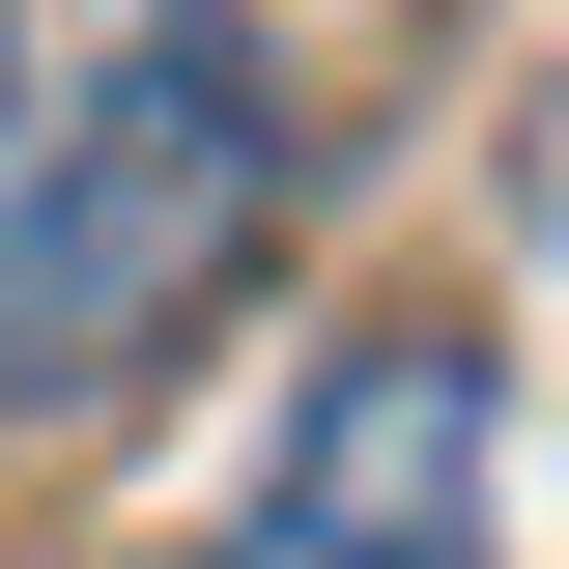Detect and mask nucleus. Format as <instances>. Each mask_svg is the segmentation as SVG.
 Wrapping results in <instances>:
<instances>
[{"label":"nucleus","instance_id":"nucleus-1","mask_svg":"<svg viewBox=\"0 0 569 569\" xmlns=\"http://www.w3.org/2000/svg\"><path fill=\"white\" fill-rule=\"evenodd\" d=\"M284 228V86L228 0H0V399H114Z\"/></svg>","mask_w":569,"mask_h":569},{"label":"nucleus","instance_id":"nucleus-2","mask_svg":"<svg viewBox=\"0 0 569 569\" xmlns=\"http://www.w3.org/2000/svg\"><path fill=\"white\" fill-rule=\"evenodd\" d=\"M485 456H512V427H485V342H427V313H399V342H342V370H313V427H284V541H370V569H485Z\"/></svg>","mask_w":569,"mask_h":569},{"label":"nucleus","instance_id":"nucleus-3","mask_svg":"<svg viewBox=\"0 0 569 569\" xmlns=\"http://www.w3.org/2000/svg\"><path fill=\"white\" fill-rule=\"evenodd\" d=\"M228 569H370V541H284V512H257V541H228Z\"/></svg>","mask_w":569,"mask_h":569}]
</instances>
